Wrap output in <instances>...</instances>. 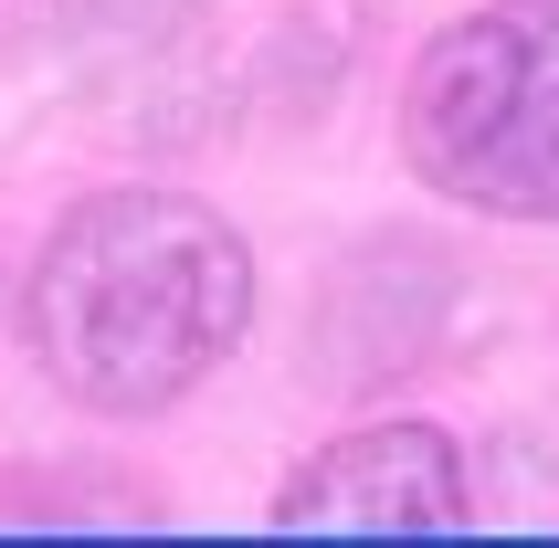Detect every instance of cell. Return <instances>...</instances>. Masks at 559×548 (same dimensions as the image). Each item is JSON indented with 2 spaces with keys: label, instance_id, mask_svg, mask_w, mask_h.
Instances as JSON below:
<instances>
[{
  "label": "cell",
  "instance_id": "cell-1",
  "mask_svg": "<svg viewBox=\"0 0 559 548\" xmlns=\"http://www.w3.org/2000/svg\"><path fill=\"white\" fill-rule=\"evenodd\" d=\"M32 359L85 412H169L253 327V253L190 190H95L53 222L22 296Z\"/></svg>",
  "mask_w": 559,
  "mask_h": 548
},
{
  "label": "cell",
  "instance_id": "cell-2",
  "mask_svg": "<svg viewBox=\"0 0 559 548\" xmlns=\"http://www.w3.org/2000/svg\"><path fill=\"white\" fill-rule=\"evenodd\" d=\"M402 158L465 212L559 222V0H486L423 43Z\"/></svg>",
  "mask_w": 559,
  "mask_h": 548
},
{
  "label": "cell",
  "instance_id": "cell-3",
  "mask_svg": "<svg viewBox=\"0 0 559 548\" xmlns=\"http://www.w3.org/2000/svg\"><path fill=\"white\" fill-rule=\"evenodd\" d=\"M285 538H465V454L433 422H359L275 486Z\"/></svg>",
  "mask_w": 559,
  "mask_h": 548
}]
</instances>
